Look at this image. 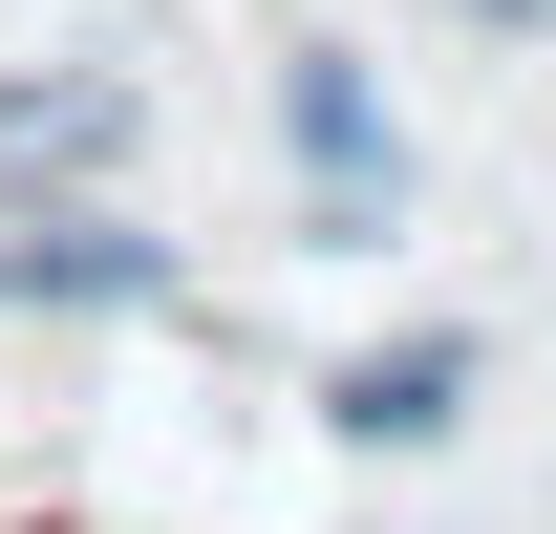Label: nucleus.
<instances>
[{"label": "nucleus", "mask_w": 556, "mask_h": 534, "mask_svg": "<svg viewBox=\"0 0 556 534\" xmlns=\"http://www.w3.org/2000/svg\"><path fill=\"white\" fill-rule=\"evenodd\" d=\"M150 150V86L108 65V43H65V65H0V214L22 193H108Z\"/></svg>", "instance_id": "obj_3"}, {"label": "nucleus", "mask_w": 556, "mask_h": 534, "mask_svg": "<svg viewBox=\"0 0 556 534\" xmlns=\"http://www.w3.org/2000/svg\"><path fill=\"white\" fill-rule=\"evenodd\" d=\"M278 150H300V214H321V257H364L386 214H407V107L364 43H278Z\"/></svg>", "instance_id": "obj_1"}, {"label": "nucleus", "mask_w": 556, "mask_h": 534, "mask_svg": "<svg viewBox=\"0 0 556 534\" xmlns=\"http://www.w3.org/2000/svg\"><path fill=\"white\" fill-rule=\"evenodd\" d=\"M471 385H492L471 321H386L364 364H321V428H343L364 470H407V449H450V428H471Z\"/></svg>", "instance_id": "obj_4"}, {"label": "nucleus", "mask_w": 556, "mask_h": 534, "mask_svg": "<svg viewBox=\"0 0 556 534\" xmlns=\"http://www.w3.org/2000/svg\"><path fill=\"white\" fill-rule=\"evenodd\" d=\"M193 278H172V236H150L129 193H22L0 214V321H172Z\"/></svg>", "instance_id": "obj_2"}, {"label": "nucleus", "mask_w": 556, "mask_h": 534, "mask_svg": "<svg viewBox=\"0 0 556 534\" xmlns=\"http://www.w3.org/2000/svg\"><path fill=\"white\" fill-rule=\"evenodd\" d=\"M471 22H535V0H471Z\"/></svg>", "instance_id": "obj_5"}]
</instances>
